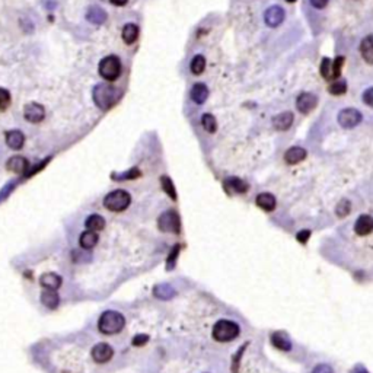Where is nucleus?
Masks as SVG:
<instances>
[{
    "instance_id": "1",
    "label": "nucleus",
    "mask_w": 373,
    "mask_h": 373,
    "mask_svg": "<svg viewBox=\"0 0 373 373\" xmlns=\"http://www.w3.org/2000/svg\"><path fill=\"white\" fill-rule=\"evenodd\" d=\"M93 102L101 109H109L119 101L120 91L108 83H101L93 88Z\"/></svg>"
},
{
    "instance_id": "2",
    "label": "nucleus",
    "mask_w": 373,
    "mask_h": 373,
    "mask_svg": "<svg viewBox=\"0 0 373 373\" xmlns=\"http://www.w3.org/2000/svg\"><path fill=\"white\" fill-rule=\"evenodd\" d=\"M126 325V318L115 310H107L100 317L98 328L102 334L105 336H114L119 334L120 331Z\"/></svg>"
},
{
    "instance_id": "3",
    "label": "nucleus",
    "mask_w": 373,
    "mask_h": 373,
    "mask_svg": "<svg viewBox=\"0 0 373 373\" xmlns=\"http://www.w3.org/2000/svg\"><path fill=\"white\" fill-rule=\"evenodd\" d=\"M239 332H241V328L237 322L229 321V319H222L214 324L211 336L219 343H229V341L235 340L239 336Z\"/></svg>"
},
{
    "instance_id": "4",
    "label": "nucleus",
    "mask_w": 373,
    "mask_h": 373,
    "mask_svg": "<svg viewBox=\"0 0 373 373\" xmlns=\"http://www.w3.org/2000/svg\"><path fill=\"white\" fill-rule=\"evenodd\" d=\"M121 70H123L121 60H120V57L114 54L104 57L100 62V66H98V72H100L101 77L107 82L117 81L120 74H121Z\"/></svg>"
},
{
    "instance_id": "5",
    "label": "nucleus",
    "mask_w": 373,
    "mask_h": 373,
    "mask_svg": "<svg viewBox=\"0 0 373 373\" xmlns=\"http://www.w3.org/2000/svg\"><path fill=\"white\" fill-rule=\"evenodd\" d=\"M131 204V195L124 190H114L104 199V206L109 211H124Z\"/></svg>"
},
{
    "instance_id": "6",
    "label": "nucleus",
    "mask_w": 373,
    "mask_h": 373,
    "mask_svg": "<svg viewBox=\"0 0 373 373\" xmlns=\"http://www.w3.org/2000/svg\"><path fill=\"white\" fill-rule=\"evenodd\" d=\"M158 228L162 232L180 233L181 232V219L175 210H168L158 219Z\"/></svg>"
},
{
    "instance_id": "7",
    "label": "nucleus",
    "mask_w": 373,
    "mask_h": 373,
    "mask_svg": "<svg viewBox=\"0 0 373 373\" xmlns=\"http://www.w3.org/2000/svg\"><path fill=\"white\" fill-rule=\"evenodd\" d=\"M363 120V115L359 109L346 108L338 112V124L343 128H353L359 126Z\"/></svg>"
},
{
    "instance_id": "8",
    "label": "nucleus",
    "mask_w": 373,
    "mask_h": 373,
    "mask_svg": "<svg viewBox=\"0 0 373 373\" xmlns=\"http://www.w3.org/2000/svg\"><path fill=\"white\" fill-rule=\"evenodd\" d=\"M284 18H286L284 9L282 6H279V5L270 6L264 13V22L267 24V27L270 28H277L279 25H282Z\"/></svg>"
},
{
    "instance_id": "9",
    "label": "nucleus",
    "mask_w": 373,
    "mask_h": 373,
    "mask_svg": "<svg viewBox=\"0 0 373 373\" xmlns=\"http://www.w3.org/2000/svg\"><path fill=\"white\" fill-rule=\"evenodd\" d=\"M24 117L29 123L38 124L46 117V109L43 105H40L36 102H31V104L25 105V108H24Z\"/></svg>"
},
{
    "instance_id": "10",
    "label": "nucleus",
    "mask_w": 373,
    "mask_h": 373,
    "mask_svg": "<svg viewBox=\"0 0 373 373\" xmlns=\"http://www.w3.org/2000/svg\"><path fill=\"white\" fill-rule=\"evenodd\" d=\"M91 355L93 362L101 364L108 363L109 360L112 359V356H114V350L107 343H100V344H96V346L92 348Z\"/></svg>"
},
{
    "instance_id": "11",
    "label": "nucleus",
    "mask_w": 373,
    "mask_h": 373,
    "mask_svg": "<svg viewBox=\"0 0 373 373\" xmlns=\"http://www.w3.org/2000/svg\"><path fill=\"white\" fill-rule=\"evenodd\" d=\"M317 104H318V100L313 93L303 92L296 100V108L299 109V112H302V114H309L310 111L315 109Z\"/></svg>"
},
{
    "instance_id": "12",
    "label": "nucleus",
    "mask_w": 373,
    "mask_h": 373,
    "mask_svg": "<svg viewBox=\"0 0 373 373\" xmlns=\"http://www.w3.org/2000/svg\"><path fill=\"white\" fill-rule=\"evenodd\" d=\"M6 169L18 175H24L29 169V162L24 156H12L9 161L6 162Z\"/></svg>"
},
{
    "instance_id": "13",
    "label": "nucleus",
    "mask_w": 373,
    "mask_h": 373,
    "mask_svg": "<svg viewBox=\"0 0 373 373\" xmlns=\"http://www.w3.org/2000/svg\"><path fill=\"white\" fill-rule=\"evenodd\" d=\"M293 121H295L293 112H290V111H284V112H280V114L274 115L273 127L276 128V130H280V131H286V130H289V128L291 127Z\"/></svg>"
},
{
    "instance_id": "14",
    "label": "nucleus",
    "mask_w": 373,
    "mask_h": 373,
    "mask_svg": "<svg viewBox=\"0 0 373 373\" xmlns=\"http://www.w3.org/2000/svg\"><path fill=\"white\" fill-rule=\"evenodd\" d=\"M373 219L369 214H362L355 225V232L359 237H366L372 232Z\"/></svg>"
},
{
    "instance_id": "15",
    "label": "nucleus",
    "mask_w": 373,
    "mask_h": 373,
    "mask_svg": "<svg viewBox=\"0 0 373 373\" xmlns=\"http://www.w3.org/2000/svg\"><path fill=\"white\" fill-rule=\"evenodd\" d=\"M63 283V279L55 273H44L40 277V284L48 290H57Z\"/></svg>"
},
{
    "instance_id": "16",
    "label": "nucleus",
    "mask_w": 373,
    "mask_h": 373,
    "mask_svg": "<svg viewBox=\"0 0 373 373\" xmlns=\"http://www.w3.org/2000/svg\"><path fill=\"white\" fill-rule=\"evenodd\" d=\"M305 158H306V150L303 147L295 146V147L287 149V152L284 153V162L289 165H296L302 162Z\"/></svg>"
},
{
    "instance_id": "17",
    "label": "nucleus",
    "mask_w": 373,
    "mask_h": 373,
    "mask_svg": "<svg viewBox=\"0 0 373 373\" xmlns=\"http://www.w3.org/2000/svg\"><path fill=\"white\" fill-rule=\"evenodd\" d=\"M6 145L13 150H19L25 145V136L19 130H10L6 133Z\"/></svg>"
},
{
    "instance_id": "18",
    "label": "nucleus",
    "mask_w": 373,
    "mask_h": 373,
    "mask_svg": "<svg viewBox=\"0 0 373 373\" xmlns=\"http://www.w3.org/2000/svg\"><path fill=\"white\" fill-rule=\"evenodd\" d=\"M255 203H257V206L260 209H263L264 211H273L276 209V206H277L276 197H274L273 194H270V192H261V194H258L257 199H255Z\"/></svg>"
},
{
    "instance_id": "19",
    "label": "nucleus",
    "mask_w": 373,
    "mask_h": 373,
    "mask_svg": "<svg viewBox=\"0 0 373 373\" xmlns=\"http://www.w3.org/2000/svg\"><path fill=\"white\" fill-rule=\"evenodd\" d=\"M190 96H191V100L195 104L201 105V104H204L207 101V98H209V88L204 83H195L191 88Z\"/></svg>"
},
{
    "instance_id": "20",
    "label": "nucleus",
    "mask_w": 373,
    "mask_h": 373,
    "mask_svg": "<svg viewBox=\"0 0 373 373\" xmlns=\"http://www.w3.org/2000/svg\"><path fill=\"white\" fill-rule=\"evenodd\" d=\"M271 343L276 348L282 350V351H289L291 350V341L290 338L287 337L286 332H282V331H277L274 332L271 336Z\"/></svg>"
},
{
    "instance_id": "21",
    "label": "nucleus",
    "mask_w": 373,
    "mask_h": 373,
    "mask_svg": "<svg viewBox=\"0 0 373 373\" xmlns=\"http://www.w3.org/2000/svg\"><path fill=\"white\" fill-rule=\"evenodd\" d=\"M139 34H140V29H139L136 24H127L126 27L123 28L121 36H123V41L127 46H131L139 40Z\"/></svg>"
},
{
    "instance_id": "22",
    "label": "nucleus",
    "mask_w": 373,
    "mask_h": 373,
    "mask_svg": "<svg viewBox=\"0 0 373 373\" xmlns=\"http://www.w3.org/2000/svg\"><path fill=\"white\" fill-rule=\"evenodd\" d=\"M41 303L48 309H55L60 303V296L55 290H46L41 293Z\"/></svg>"
},
{
    "instance_id": "23",
    "label": "nucleus",
    "mask_w": 373,
    "mask_h": 373,
    "mask_svg": "<svg viewBox=\"0 0 373 373\" xmlns=\"http://www.w3.org/2000/svg\"><path fill=\"white\" fill-rule=\"evenodd\" d=\"M100 237L96 232H92V230H85L82 232V235L79 238V245L82 246L83 249H91L93 246L98 244Z\"/></svg>"
},
{
    "instance_id": "24",
    "label": "nucleus",
    "mask_w": 373,
    "mask_h": 373,
    "mask_svg": "<svg viewBox=\"0 0 373 373\" xmlns=\"http://www.w3.org/2000/svg\"><path fill=\"white\" fill-rule=\"evenodd\" d=\"M86 19L91 22V24H96V25H101L105 22L107 19V13L105 10L101 9L100 6H91L88 12H86Z\"/></svg>"
},
{
    "instance_id": "25",
    "label": "nucleus",
    "mask_w": 373,
    "mask_h": 373,
    "mask_svg": "<svg viewBox=\"0 0 373 373\" xmlns=\"http://www.w3.org/2000/svg\"><path fill=\"white\" fill-rule=\"evenodd\" d=\"M360 53L367 64L373 63V41L372 35H367L360 44Z\"/></svg>"
},
{
    "instance_id": "26",
    "label": "nucleus",
    "mask_w": 373,
    "mask_h": 373,
    "mask_svg": "<svg viewBox=\"0 0 373 373\" xmlns=\"http://www.w3.org/2000/svg\"><path fill=\"white\" fill-rule=\"evenodd\" d=\"M225 187H226V190L237 192V194H242V192L248 191V184L242 181V180H239V178H228L225 181Z\"/></svg>"
},
{
    "instance_id": "27",
    "label": "nucleus",
    "mask_w": 373,
    "mask_h": 373,
    "mask_svg": "<svg viewBox=\"0 0 373 373\" xmlns=\"http://www.w3.org/2000/svg\"><path fill=\"white\" fill-rule=\"evenodd\" d=\"M85 226L88 228V230L100 232V230H102V229L105 228V219L102 218V216H100V214H91L89 218L86 219Z\"/></svg>"
},
{
    "instance_id": "28",
    "label": "nucleus",
    "mask_w": 373,
    "mask_h": 373,
    "mask_svg": "<svg viewBox=\"0 0 373 373\" xmlns=\"http://www.w3.org/2000/svg\"><path fill=\"white\" fill-rule=\"evenodd\" d=\"M153 293H155L156 298L164 299V301L172 299L173 296H175V290H173L169 284H158L155 287V290H153Z\"/></svg>"
},
{
    "instance_id": "29",
    "label": "nucleus",
    "mask_w": 373,
    "mask_h": 373,
    "mask_svg": "<svg viewBox=\"0 0 373 373\" xmlns=\"http://www.w3.org/2000/svg\"><path fill=\"white\" fill-rule=\"evenodd\" d=\"M204 69H206V58H204V55H194L191 60V64H190V70H191L192 74H197L199 76V74L204 72Z\"/></svg>"
},
{
    "instance_id": "30",
    "label": "nucleus",
    "mask_w": 373,
    "mask_h": 373,
    "mask_svg": "<svg viewBox=\"0 0 373 373\" xmlns=\"http://www.w3.org/2000/svg\"><path fill=\"white\" fill-rule=\"evenodd\" d=\"M328 91L331 95H344L347 92V82L344 79H336L328 86Z\"/></svg>"
},
{
    "instance_id": "31",
    "label": "nucleus",
    "mask_w": 373,
    "mask_h": 373,
    "mask_svg": "<svg viewBox=\"0 0 373 373\" xmlns=\"http://www.w3.org/2000/svg\"><path fill=\"white\" fill-rule=\"evenodd\" d=\"M201 126L207 133H214L218 130V121L214 119V115H211V114H203Z\"/></svg>"
},
{
    "instance_id": "32",
    "label": "nucleus",
    "mask_w": 373,
    "mask_h": 373,
    "mask_svg": "<svg viewBox=\"0 0 373 373\" xmlns=\"http://www.w3.org/2000/svg\"><path fill=\"white\" fill-rule=\"evenodd\" d=\"M321 74L327 81H336L334 72H332V62L329 58H324L321 63Z\"/></svg>"
},
{
    "instance_id": "33",
    "label": "nucleus",
    "mask_w": 373,
    "mask_h": 373,
    "mask_svg": "<svg viewBox=\"0 0 373 373\" xmlns=\"http://www.w3.org/2000/svg\"><path fill=\"white\" fill-rule=\"evenodd\" d=\"M161 184H162L164 191L171 197V200H176V191H175L172 180H171L169 176H162V178H161Z\"/></svg>"
},
{
    "instance_id": "34",
    "label": "nucleus",
    "mask_w": 373,
    "mask_h": 373,
    "mask_svg": "<svg viewBox=\"0 0 373 373\" xmlns=\"http://www.w3.org/2000/svg\"><path fill=\"white\" fill-rule=\"evenodd\" d=\"M351 211V203L348 200H341L337 204V209H336V213H337L338 218H346L347 214Z\"/></svg>"
},
{
    "instance_id": "35",
    "label": "nucleus",
    "mask_w": 373,
    "mask_h": 373,
    "mask_svg": "<svg viewBox=\"0 0 373 373\" xmlns=\"http://www.w3.org/2000/svg\"><path fill=\"white\" fill-rule=\"evenodd\" d=\"M10 101H12V98H10L9 91L0 88V111H6L9 108Z\"/></svg>"
},
{
    "instance_id": "36",
    "label": "nucleus",
    "mask_w": 373,
    "mask_h": 373,
    "mask_svg": "<svg viewBox=\"0 0 373 373\" xmlns=\"http://www.w3.org/2000/svg\"><path fill=\"white\" fill-rule=\"evenodd\" d=\"M180 249H181V246L176 245L173 246L172 251H171V254L168 257V261H166V268L168 270H172L175 264H176V258H178V254H180Z\"/></svg>"
},
{
    "instance_id": "37",
    "label": "nucleus",
    "mask_w": 373,
    "mask_h": 373,
    "mask_svg": "<svg viewBox=\"0 0 373 373\" xmlns=\"http://www.w3.org/2000/svg\"><path fill=\"white\" fill-rule=\"evenodd\" d=\"M140 175V171L136 169V168H133L131 171H128V172H124V173H120L117 176H112L114 180H119V181H124V180H133V178H137Z\"/></svg>"
},
{
    "instance_id": "38",
    "label": "nucleus",
    "mask_w": 373,
    "mask_h": 373,
    "mask_svg": "<svg viewBox=\"0 0 373 373\" xmlns=\"http://www.w3.org/2000/svg\"><path fill=\"white\" fill-rule=\"evenodd\" d=\"M344 64V57H337L334 62H332V72H334V77L338 79L340 74H341V67Z\"/></svg>"
},
{
    "instance_id": "39",
    "label": "nucleus",
    "mask_w": 373,
    "mask_h": 373,
    "mask_svg": "<svg viewBox=\"0 0 373 373\" xmlns=\"http://www.w3.org/2000/svg\"><path fill=\"white\" fill-rule=\"evenodd\" d=\"M15 184H16V182H9L8 185H5V187L2 188V191H0V203L5 201L8 197H9L10 192L13 191V188H15Z\"/></svg>"
},
{
    "instance_id": "40",
    "label": "nucleus",
    "mask_w": 373,
    "mask_h": 373,
    "mask_svg": "<svg viewBox=\"0 0 373 373\" xmlns=\"http://www.w3.org/2000/svg\"><path fill=\"white\" fill-rule=\"evenodd\" d=\"M246 348V346H242L239 348V353H238L233 359H232V372L233 373H238V367H239V359H241V356L244 353V350Z\"/></svg>"
},
{
    "instance_id": "41",
    "label": "nucleus",
    "mask_w": 373,
    "mask_h": 373,
    "mask_svg": "<svg viewBox=\"0 0 373 373\" xmlns=\"http://www.w3.org/2000/svg\"><path fill=\"white\" fill-rule=\"evenodd\" d=\"M147 341H149V336H146V334H139V336H136V337L133 338V346L136 347L145 346Z\"/></svg>"
},
{
    "instance_id": "42",
    "label": "nucleus",
    "mask_w": 373,
    "mask_h": 373,
    "mask_svg": "<svg viewBox=\"0 0 373 373\" xmlns=\"http://www.w3.org/2000/svg\"><path fill=\"white\" fill-rule=\"evenodd\" d=\"M372 96H373V89H372V88L366 89V92L363 93V101H364V104H366L367 107H372V105H373Z\"/></svg>"
},
{
    "instance_id": "43",
    "label": "nucleus",
    "mask_w": 373,
    "mask_h": 373,
    "mask_svg": "<svg viewBox=\"0 0 373 373\" xmlns=\"http://www.w3.org/2000/svg\"><path fill=\"white\" fill-rule=\"evenodd\" d=\"M312 373H334V370H332L328 364H318V366L312 370Z\"/></svg>"
},
{
    "instance_id": "44",
    "label": "nucleus",
    "mask_w": 373,
    "mask_h": 373,
    "mask_svg": "<svg viewBox=\"0 0 373 373\" xmlns=\"http://www.w3.org/2000/svg\"><path fill=\"white\" fill-rule=\"evenodd\" d=\"M309 237H310V230H301V232L298 233L296 239H298L301 244H306V242H308V239H309Z\"/></svg>"
},
{
    "instance_id": "45",
    "label": "nucleus",
    "mask_w": 373,
    "mask_h": 373,
    "mask_svg": "<svg viewBox=\"0 0 373 373\" xmlns=\"http://www.w3.org/2000/svg\"><path fill=\"white\" fill-rule=\"evenodd\" d=\"M309 2L315 9H324V8L328 5L329 0H309Z\"/></svg>"
},
{
    "instance_id": "46",
    "label": "nucleus",
    "mask_w": 373,
    "mask_h": 373,
    "mask_svg": "<svg viewBox=\"0 0 373 373\" xmlns=\"http://www.w3.org/2000/svg\"><path fill=\"white\" fill-rule=\"evenodd\" d=\"M353 373H369L367 372V369L362 366V364H357L355 369H353Z\"/></svg>"
},
{
    "instance_id": "47",
    "label": "nucleus",
    "mask_w": 373,
    "mask_h": 373,
    "mask_svg": "<svg viewBox=\"0 0 373 373\" xmlns=\"http://www.w3.org/2000/svg\"><path fill=\"white\" fill-rule=\"evenodd\" d=\"M114 6H126L128 3V0H109Z\"/></svg>"
}]
</instances>
